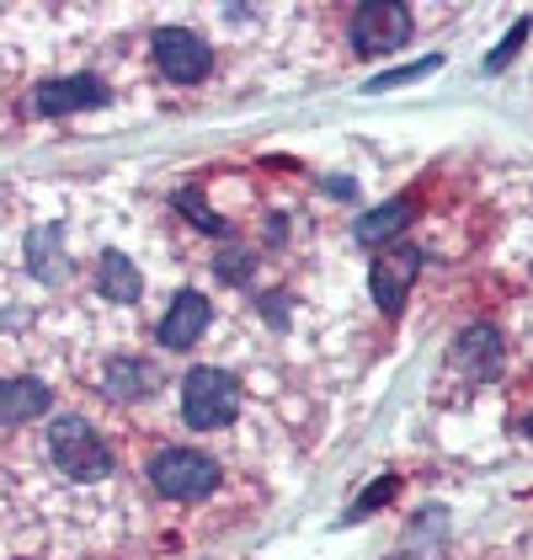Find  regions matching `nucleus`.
<instances>
[{
	"label": "nucleus",
	"instance_id": "nucleus-12",
	"mask_svg": "<svg viewBox=\"0 0 533 560\" xmlns=\"http://www.w3.org/2000/svg\"><path fill=\"white\" fill-rule=\"evenodd\" d=\"M107 389L118 400H139L144 389H155V369L139 358H118V363H107Z\"/></svg>",
	"mask_w": 533,
	"mask_h": 560
},
{
	"label": "nucleus",
	"instance_id": "nucleus-1",
	"mask_svg": "<svg viewBox=\"0 0 533 560\" xmlns=\"http://www.w3.org/2000/svg\"><path fill=\"white\" fill-rule=\"evenodd\" d=\"M48 454L70 480H102L112 470V448L102 443V432L86 417H54L48 422Z\"/></svg>",
	"mask_w": 533,
	"mask_h": 560
},
{
	"label": "nucleus",
	"instance_id": "nucleus-7",
	"mask_svg": "<svg viewBox=\"0 0 533 560\" xmlns=\"http://www.w3.org/2000/svg\"><path fill=\"white\" fill-rule=\"evenodd\" d=\"M209 300L198 294V289H187V294H177L171 300V310H166V320H161V342L171 347V352H181V347H192L203 331H209Z\"/></svg>",
	"mask_w": 533,
	"mask_h": 560
},
{
	"label": "nucleus",
	"instance_id": "nucleus-6",
	"mask_svg": "<svg viewBox=\"0 0 533 560\" xmlns=\"http://www.w3.org/2000/svg\"><path fill=\"white\" fill-rule=\"evenodd\" d=\"M416 267H422V257L411 246H384V257L374 261V300H379L384 315H395L400 304H405V289H411Z\"/></svg>",
	"mask_w": 533,
	"mask_h": 560
},
{
	"label": "nucleus",
	"instance_id": "nucleus-14",
	"mask_svg": "<svg viewBox=\"0 0 533 560\" xmlns=\"http://www.w3.org/2000/svg\"><path fill=\"white\" fill-rule=\"evenodd\" d=\"M27 261H33L38 278H59V230H54V224L27 241Z\"/></svg>",
	"mask_w": 533,
	"mask_h": 560
},
{
	"label": "nucleus",
	"instance_id": "nucleus-8",
	"mask_svg": "<svg viewBox=\"0 0 533 560\" xmlns=\"http://www.w3.org/2000/svg\"><path fill=\"white\" fill-rule=\"evenodd\" d=\"M107 86L91 81V75H70V81H44L38 86V113L44 118H64V113H81V107H102Z\"/></svg>",
	"mask_w": 533,
	"mask_h": 560
},
{
	"label": "nucleus",
	"instance_id": "nucleus-10",
	"mask_svg": "<svg viewBox=\"0 0 533 560\" xmlns=\"http://www.w3.org/2000/svg\"><path fill=\"white\" fill-rule=\"evenodd\" d=\"M96 283H102V294L118 304L139 300V267H133L123 252H107V257L96 261Z\"/></svg>",
	"mask_w": 533,
	"mask_h": 560
},
{
	"label": "nucleus",
	"instance_id": "nucleus-9",
	"mask_svg": "<svg viewBox=\"0 0 533 560\" xmlns=\"http://www.w3.org/2000/svg\"><path fill=\"white\" fill-rule=\"evenodd\" d=\"M0 417L5 422H33V417H48V385L44 380H0Z\"/></svg>",
	"mask_w": 533,
	"mask_h": 560
},
{
	"label": "nucleus",
	"instance_id": "nucleus-16",
	"mask_svg": "<svg viewBox=\"0 0 533 560\" xmlns=\"http://www.w3.org/2000/svg\"><path fill=\"white\" fill-rule=\"evenodd\" d=\"M177 203H181V214H192V219H198V224H203V230H209V235H220V230H224L220 219H214V214H209V209H203V198H198V192H181Z\"/></svg>",
	"mask_w": 533,
	"mask_h": 560
},
{
	"label": "nucleus",
	"instance_id": "nucleus-2",
	"mask_svg": "<svg viewBox=\"0 0 533 560\" xmlns=\"http://www.w3.org/2000/svg\"><path fill=\"white\" fill-rule=\"evenodd\" d=\"M240 411V385L224 369H192L181 385V417L192 428H224Z\"/></svg>",
	"mask_w": 533,
	"mask_h": 560
},
{
	"label": "nucleus",
	"instance_id": "nucleus-15",
	"mask_svg": "<svg viewBox=\"0 0 533 560\" xmlns=\"http://www.w3.org/2000/svg\"><path fill=\"white\" fill-rule=\"evenodd\" d=\"M523 33H529V22H518V27H512V33H507V38L496 44V54L486 59V70H501V65H507V59H512V54L523 48Z\"/></svg>",
	"mask_w": 533,
	"mask_h": 560
},
{
	"label": "nucleus",
	"instance_id": "nucleus-11",
	"mask_svg": "<svg viewBox=\"0 0 533 560\" xmlns=\"http://www.w3.org/2000/svg\"><path fill=\"white\" fill-rule=\"evenodd\" d=\"M411 214H416V209H411L405 198L390 203V209H374V214L357 219V241H363V246H384V241H395L400 230L411 224Z\"/></svg>",
	"mask_w": 533,
	"mask_h": 560
},
{
	"label": "nucleus",
	"instance_id": "nucleus-17",
	"mask_svg": "<svg viewBox=\"0 0 533 560\" xmlns=\"http://www.w3.org/2000/svg\"><path fill=\"white\" fill-rule=\"evenodd\" d=\"M427 70H438V59H422V65H405L395 75H384V81H374L368 91H384V86H405V81H416V75H427Z\"/></svg>",
	"mask_w": 533,
	"mask_h": 560
},
{
	"label": "nucleus",
	"instance_id": "nucleus-13",
	"mask_svg": "<svg viewBox=\"0 0 533 560\" xmlns=\"http://www.w3.org/2000/svg\"><path fill=\"white\" fill-rule=\"evenodd\" d=\"M459 358L470 363V374H496V363H501V337H496L490 326H475V331L459 342Z\"/></svg>",
	"mask_w": 533,
	"mask_h": 560
},
{
	"label": "nucleus",
	"instance_id": "nucleus-5",
	"mask_svg": "<svg viewBox=\"0 0 533 560\" xmlns=\"http://www.w3.org/2000/svg\"><path fill=\"white\" fill-rule=\"evenodd\" d=\"M155 65H161L171 81H203L209 65H214V54H209V44H203L198 33H187V27H161V33H155Z\"/></svg>",
	"mask_w": 533,
	"mask_h": 560
},
{
	"label": "nucleus",
	"instance_id": "nucleus-18",
	"mask_svg": "<svg viewBox=\"0 0 533 560\" xmlns=\"http://www.w3.org/2000/svg\"><path fill=\"white\" fill-rule=\"evenodd\" d=\"M220 272L240 283V278H246V257H240V252H224V257H220Z\"/></svg>",
	"mask_w": 533,
	"mask_h": 560
},
{
	"label": "nucleus",
	"instance_id": "nucleus-4",
	"mask_svg": "<svg viewBox=\"0 0 533 560\" xmlns=\"http://www.w3.org/2000/svg\"><path fill=\"white\" fill-rule=\"evenodd\" d=\"M411 38V11L400 5V0H368V5H357L353 16V44L357 54H390Z\"/></svg>",
	"mask_w": 533,
	"mask_h": 560
},
{
	"label": "nucleus",
	"instance_id": "nucleus-3",
	"mask_svg": "<svg viewBox=\"0 0 533 560\" xmlns=\"http://www.w3.org/2000/svg\"><path fill=\"white\" fill-rule=\"evenodd\" d=\"M150 480H155V491L161 497H171V502H198V497H209L214 491V459L209 454H192V448H166V454H155L150 459Z\"/></svg>",
	"mask_w": 533,
	"mask_h": 560
}]
</instances>
